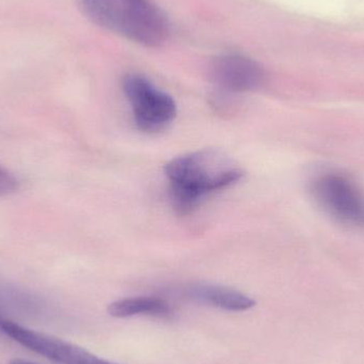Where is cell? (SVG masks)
<instances>
[{
	"label": "cell",
	"instance_id": "5",
	"mask_svg": "<svg viewBox=\"0 0 364 364\" xmlns=\"http://www.w3.org/2000/svg\"><path fill=\"white\" fill-rule=\"evenodd\" d=\"M210 78L227 92L245 93L259 89L265 81L262 66L241 55L216 57L210 65Z\"/></svg>",
	"mask_w": 364,
	"mask_h": 364
},
{
	"label": "cell",
	"instance_id": "7",
	"mask_svg": "<svg viewBox=\"0 0 364 364\" xmlns=\"http://www.w3.org/2000/svg\"><path fill=\"white\" fill-rule=\"evenodd\" d=\"M172 312V307L168 301L153 296L126 297L117 299L108 306V314L117 318H129L139 316L166 318Z\"/></svg>",
	"mask_w": 364,
	"mask_h": 364
},
{
	"label": "cell",
	"instance_id": "8",
	"mask_svg": "<svg viewBox=\"0 0 364 364\" xmlns=\"http://www.w3.org/2000/svg\"><path fill=\"white\" fill-rule=\"evenodd\" d=\"M9 364H38L36 363H32V361L25 360V359H19L15 358L12 359V360L9 363Z\"/></svg>",
	"mask_w": 364,
	"mask_h": 364
},
{
	"label": "cell",
	"instance_id": "6",
	"mask_svg": "<svg viewBox=\"0 0 364 364\" xmlns=\"http://www.w3.org/2000/svg\"><path fill=\"white\" fill-rule=\"evenodd\" d=\"M186 294L197 303L230 312H245L256 306L252 297L241 291L218 284H194L188 289Z\"/></svg>",
	"mask_w": 364,
	"mask_h": 364
},
{
	"label": "cell",
	"instance_id": "9",
	"mask_svg": "<svg viewBox=\"0 0 364 364\" xmlns=\"http://www.w3.org/2000/svg\"><path fill=\"white\" fill-rule=\"evenodd\" d=\"M2 318H2V316H1V308H0V321H1Z\"/></svg>",
	"mask_w": 364,
	"mask_h": 364
},
{
	"label": "cell",
	"instance_id": "1",
	"mask_svg": "<svg viewBox=\"0 0 364 364\" xmlns=\"http://www.w3.org/2000/svg\"><path fill=\"white\" fill-rule=\"evenodd\" d=\"M171 199L177 213H191L212 193L229 188L243 177V171L212 149L175 158L166 166Z\"/></svg>",
	"mask_w": 364,
	"mask_h": 364
},
{
	"label": "cell",
	"instance_id": "2",
	"mask_svg": "<svg viewBox=\"0 0 364 364\" xmlns=\"http://www.w3.org/2000/svg\"><path fill=\"white\" fill-rule=\"evenodd\" d=\"M92 23L144 46L168 38V23L154 0H76Z\"/></svg>",
	"mask_w": 364,
	"mask_h": 364
},
{
	"label": "cell",
	"instance_id": "4",
	"mask_svg": "<svg viewBox=\"0 0 364 364\" xmlns=\"http://www.w3.org/2000/svg\"><path fill=\"white\" fill-rule=\"evenodd\" d=\"M123 90L132 105L134 123L149 134L166 129L177 115L174 98L158 89L141 75L130 74L123 80Z\"/></svg>",
	"mask_w": 364,
	"mask_h": 364
},
{
	"label": "cell",
	"instance_id": "3",
	"mask_svg": "<svg viewBox=\"0 0 364 364\" xmlns=\"http://www.w3.org/2000/svg\"><path fill=\"white\" fill-rule=\"evenodd\" d=\"M316 205L333 220L353 229H364V195L348 177L326 173L310 184Z\"/></svg>",
	"mask_w": 364,
	"mask_h": 364
}]
</instances>
